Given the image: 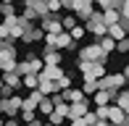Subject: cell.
Listing matches in <instances>:
<instances>
[{
    "instance_id": "12",
    "label": "cell",
    "mask_w": 129,
    "mask_h": 126,
    "mask_svg": "<svg viewBox=\"0 0 129 126\" xmlns=\"http://www.w3.org/2000/svg\"><path fill=\"white\" fill-rule=\"evenodd\" d=\"M40 39H45V32L40 29V26H32V29H26V32H24L21 42H40Z\"/></svg>"
},
{
    "instance_id": "23",
    "label": "cell",
    "mask_w": 129,
    "mask_h": 126,
    "mask_svg": "<svg viewBox=\"0 0 129 126\" xmlns=\"http://www.w3.org/2000/svg\"><path fill=\"white\" fill-rule=\"evenodd\" d=\"M63 32H71L74 29V26H79V19H77V16H74V13H69V16H63Z\"/></svg>"
},
{
    "instance_id": "34",
    "label": "cell",
    "mask_w": 129,
    "mask_h": 126,
    "mask_svg": "<svg viewBox=\"0 0 129 126\" xmlns=\"http://www.w3.org/2000/svg\"><path fill=\"white\" fill-rule=\"evenodd\" d=\"M116 50H119V53H129V37L121 39V42H116Z\"/></svg>"
},
{
    "instance_id": "38",
    "label": "cell",
    "mask_w": 129,
    "mask_h": 126,
    "mask_svg": "<svg viewBox=\"0 0 129 126\" xmlns=\"http://www.w3.org/2000/svg\"><path fill=\"white\" fill-rule=\"evenodd\" d=\"M3 126H21V123H19V121H16V118H8V121H5Z\"/></svg>"
},
{
    "instance_id": "8",
    "label": "cell",
    "mask_w": 129,
    "mask_h": 126,
    "mask_svg": "<svg viewBox=\"0 0 129 126\" xmlns=\"http://www.w3.org/2000/svg\"><path fill=\"white\" fill-rule=\"evenodd\" d=\"M116 95H119V92H111V89H98L92 105H116Z\"/></svg>"
},
{
    "instance_id": "27",
    "label": "cell",
    "mask_w": 129,
    "mask_h": 126,
    "mask_svg": "<svg viewBox=\"0 0 129 126\" xmlns=\"http://www.w3.org/2000/svg\"><path fill=\"white\" fill-rule=\"evenodd\" d=\"M0 16L3 19H11V16H16V8H13V3H0Z\"/></svg>"
},
{
    "instance_id": "7",
    "label": "cell",
    "mask_w": 129,
    "mask_h": 126,
    "mask_svg": "<svg viewBox=\"0 0 129 126\" xmlns=\"http://www.w3.org/2000/svg\"><path fill=\"white\" fill-rule=\"evenodd\" d=\"M74 16H77L79 21H90V16L95 13V0H74V11H71Z\"/></svg>"
},
{
    "instance_id": "16",
    "label": "cell",
    "mask_w": 129,
    "mask_h": 126,
    "mask_svg": "<svg viewBox=\"0 0 129 126\" xmlns=\"http://www.w3.org/2000/svg\"><path fill=\"white\" fill-rule=\"evenodd\" d=\"M3 84L5 87H11V89H19L21 87V76L16 71H8V74H3Z\"/></svg>"
},
{
    "instance_id": "36",
    "label": "cell",
    "mask_w": 129,
    "mask_h": 126,
    "mask_svg": "<svg viewBox=\"0 0 129 126\" xmlns=\"http://www.w3.org/2000/svg\"><path fill=\"white\" fill-rule=\"evenodd\" d=\"M119 11H121V19H126V21H129V0H124V3H121V8H119Z\"/></svg>"
},
{
    "instance_id": "22",
    "label": "cell",
    "mask_w": 129,
    "mask_h": 126,
    "mask_svg": "<svg viewBox=\"0 0 129 126\" xmlns=\"http://www.w3.org/2000/svg\"><path fill=\"white\" fill-rule=\"evenodd\" d=\"M98 89H100V87H98V79H92V76H84V84H82V92H84V95H95Z\"/></svg>"
},
{
    "instance_id": "15",
    "label": "cell",
    "mask_w": 129,
    "mask_h": 126,
    "mask_svg": "<svg viewBox=\"0 0 129 126\" xmlns=\"http://www.w3.org/2000/svg\"><path fill=\"white\" fill-rule=\"evenodd\" d=\"M103 21H105V26H113V24H119V21H121V11H119V8L103 11Z\"/></svg>"
},
{
    "instance_id": "6",
    "label": "cell",
    "mask_w": 129,
    "mask_h": 126,
    "mask_svg": "<svg viewBox=\"0 0 129 126\" xmlns=\"http://www.w3.org/2000/svg\"><path fill=\"white\" fill-rule=\"evenodd\" d=\"M40 29H42L45 34H63V21L58 19L55 13H48V16H42V19H40Z\"/></svg>"
},
{
    "instance_id": "28",
    "label": "cell",
    "mask_w": 129,
    "mask_h": 126,
    "mask_svg": "<svg viewBox=\"0 0 129 126\" xmlns=\"http://www.w3.org/2000/svg\"><path fill=\"white\" fill-rule=\"evenodd\" d=\"M19 116H21V121H24V123H32V121H37V110H26V108H24V110H21Z\"/></svg>"
},
{
    "instance_id": "40",
    "label": "cell",
    "mask_w": 129,
    "mask_h": 126,
    "mask_svg": "<svg viewBox=\"0 0 129 126\" xmlns=\"http://www.w3.org/2000/svg\"><path fill=\"white\" fill-rule=\"evenodd\" d=\"M121 74H124V76L129 79V63H126V66H124V71H121Z\"/></svg>"
},
{
    "instance_id": "17",
    "label": "cell",
    "mask_w": 129,
    "mask_h": 126,
    "mask_svg": "<svg viewBox=\"0 0 129 126\" xmlns=\"http://www.w3.org/2000/svg\"><path fill=\"white\" fill-rule=\"evenodd\" d=\"M124 118H126V113L121 110L119 105H111V113H108V121H111V123H113V126H121Z\"/></svg>"
},
{
    "instance_id": "49",
    "label": "cell",
    "mask_w": 129,
    "mask_h": 126,
    "mask_svg": "<svg viewBox=\"0 0 129 126\" xmlns=\"http://www.w3.org/2000/svg\"><path fill=\"white\" fill-rule=\"evenodd\" d=\"M0 21H3V16H0Z\"/></svg>"
},
{
    "instance_id": "19",
    "label": "cell",
    "mask_w": 129,
    "mask_h": 126,
    "mask_svg": "<svg viewBox=\"0 0 129 126\" xmlns=\"http://www.w3.org/2000/svg\"><path fill=\"white\" fill-rule=\"evenodd\" d=\"M21 87H26L29 92H32V89H40V76H37V74H26V76H21Z\"/></svg>"
},
{
    "instance_id": "21",
    "label": "cell",
    "mask_w": 129,
    "mask_h": 126,
    "mask_svg": "<svg viewBox=\"0 0 129 126\" xmlns=\"http://www.w3.org/2000/svg\"><path fill=\"white\" fill-rule=\"evenodd\" d=\"M116 105H119L121 110L129 116V89H121V92L116 95Z\"/></svg>"
},
{
    "instance_id": "33",
    "label": "cell",
    "mask_w": 129,
    "mask_h": 126,
    "mask_svg": "<svg viewBox=\"0 0 129 126\" xmlns=\"http://www.w3.org/2000/svg\"><path fill=\"white\" fill-rule=\"evenodd\" d=\"M45 50H55V34H45Z\"/></svg>"
},
{
    "instance_id": "14",
    "label": "cell",
    "mask_w": 129,
    "mask_h": 126,
    "mask_svg": "<svg viewBox=\"0 0 129 126\" xmlns=\"http://www.w3.org/2000/svg\"><path fill=\"white\" fill-rule=\"evenodd\" d=\"M40 76L50 79V82H58V79L63 76V68H61V66H45V68H42V74H40Z\"/></svg>"
},
{
    "instance_id": "44",
    "label": "cell",
    "mask_w": 129,
    "mask_h": 126,
    "mask_svg": "<svg viewBox=\"0 0 129 126\" xmlns=\"http://www.w3.org/2000/svg\"><path fill=\"white\" fill-rule=\"evenodd\" d=\"M3 87H5V84H3V79H0V92H3Z\"/></svg>"
},
{
    "instance_id": "2",
    "label": "cell",
    "mask_w": 129,
    "mask_h": 126,
    "mask_svg": "<svg viewBox=\"0 0 129 126\" xmlns=\"http://www.w3.org/2000/svg\"><path fill=\"white\" fill-rule=\"evenodd\" d=\"M24 108V100L19 95H11V97H0V116H8V118H16Z\"/></svg>"
},
{
    "instance_id": "11",
    "label": "cell",
    "mask_w": 129,
    "mask_h": 126,
    "mask_svg": "<svg viewBox=\"0 0 129 126\" xmlns=\"http://www.w3.org/2000/svg\"><path fill=\"white\" fill-rule=\"evenodd\" d=\"M108 37L116 39V42H121V39L129 37V29H126L124 24H113V26H108Z\"/></svg>"
},
{
    "instance_id": "48",
    "label": "cell",
    "mask_w": 129,
    "mask_h": 126,
    "mask_svg": "<svg viewBox=\"0 0 129 126\" xmlns=\"http://www.w3.org/2000/svg\"><path fill=\"white\" fill-rule=\"evenodd\" d=\"M0 79H3V71H0Z\"/></svg>"
},
{
    "instance_id": "24",
    "label": "cell",
    "mask_w": 129,
    "mask_h": 126,
    "mask_svg": "<svg viewBox=\"0 0 129 126\" xmlns=\"http://www.w3.org/2000/svg\"><path fill=\"white\" fill-rule=\"evenodd\" d=\"M55 87H58V92H66V89H71V74H63V76L55 82Z\"/></svg>"
},
{
    "instance_id": "10",
    "label": "cell",
    "mask_w": 129,
    "mask_h": 126,
    "mask_svg": "<svg viewBox=\"0 0 129 126\" xmlns=\"http://www.w3.org/2000/svg\"><path fill=\"white\" fill-rule=\"evenodd\" d=\"M90 113V102L82 100V102H71V110H69V121L71 118H84Z\"/></svg>"
},
{
    "instance_id": "42",
    "label": "cell",
    "mask_w": 129,
    "mask_h": 126,
    "mask_svg": "<svg viewBox=\"0 0 129 126\" xmlns=\"http://www.w3.org/2000/svg\"><path fill=\"white\" fill-rule=\"evenodd\" d=\"M26 126H42V123H40V121H32V123H26Z\"/></svg>"
},
{
    "instance_id": "13",
    "label": "cell",
    "mask_w": 129,
    "mask_h": 126,
    "mask_svg": "<svg viewBox=\"0 0 129 126\" xmlns=\"http://www.w3.org/2000/svg\"><path fill=\"white\" fill-rule=\"evenodd\" d=\"M42 60H45V66H61V50H45L42 53Z\"/></svg>"
},
{
    "instance_id": "37",
    "label": "cell",
    "mask_w": 129,
    "mask_h": 126,
    "mask_svg": "<svg viewBox=\"0 0 129 126\" xmlns=\"http://www.w3.org/2000/svg\"><path fill=\"white\" fill-rule=\"evenodd\" d=\"M69 126H87V121H84V118H71Z\"/></svg>"
},
{
    "instance_id": "46",
    "label": "cell",
    "mask_w": 129,
    "mask_h": 126,
    "mask_svg": "<svg viewBox=\"0 0 129 126\" xmlns=\"http://www.w3.org/2000/svg\"><path fill=\"white\" fill-rule=\"evenodd\" d=\"M21 3H24V5H26V3H29V0H21Z\"/></svg>"
},
{
    "instance_id": "9",
    "label": "cell",
    "mask_w": 129,
    "mask_h": 126,
    "mask_svg": "<svg viewBox=\"0 0 129 126\" xmlns=\"http://www.w3.org/2000/svg\"><path fill=\"white\" fill-rule=\"evenodd\" d=\"M55 50H77V39H74L69 32L58 34L55 37Z\"/></svg>"
},
{
    "instance_id": "5",
    "label": "cell",
    "mask_w": 129,
    "mask_h": 126,
    "mask_svg": "<svg viewBox=\"0 0 129 126\" xmlns=\"http://www.w3.org/2000/svg\"><path fill=\"white\" fill-rule=\"evenodd\" d=\"M79 71H82V76H92V79H103V76H108V71H105V63H100V60H95V63H90V60H79Z\"/></svg>"
},
{
    "instance_id": "26",
    "label": "cell",
    "mask_w": 129,
    "mask_h": 126,
    "mask_svg": "<svg viewBox=\"0 0 129 126\" xmlns=\"http://www.w3.org/2000/svg\"><path fill=\"white\" fill-rule=\"evenodd\" d=\"M37 110L42 113V116H50V113H53V100H50V97H42V102H40Z\"/></svg>"
},
{
    "instance_id": "20",
    "label": "cell",
    "mask_w": 129,
    "mask_h": 126,
    "mask_svg": "<svg viewBox=\"0 0 129 126\" xmlns=\"http://www.w3.org/2000/svg\"><path fill=\"white\" fill-rule=\"evenodd\" d=\"M21 21H29V24H37L40 26V13L32 8V5H24V13H21Z\"/></svg>"
},
{
    "instance_id": "3",
    "label": "cell",
    "mask_w": 129,
    "mask_h": 126,
    "mask_svg": "<svg viewBox=\"0 0 129 126\" xmlns=\"http://www.w3.org/2000/svg\"><path fill=\"white\" fill-rule=\"evenodd\" d=\"M84 29L90 32L92 37H98V39L108 37V26H105V21H103V11H95V13L90 16V21L84 24Z\"/></svg>"
},
{
    "instance_id": "31",
    "label": "cell",
    "mask_w": 129,
    "mask_h": 126,
    "mask_svg": "<svg viewBox=\"0 0 129 126\" xmlns=\"http://www.w3.org/2000/svg\"><path fill=\"white\" fill-rule=\"evenodd\" d=\"M63 5H61V0H48V13H58Z\"/></svg>"
},
{
    "instance_id": "35",
    "label": "cell",
    "mask_w": 129,
    "mask_h": 126,
    "mask_svg": "<svg viewBox=\"0 0 129 126\" xmlns=\"http://www.w3.org/2000/svg\"><path fill=\"white\" fill-rule=\"evenodd\" d=\"M8 42V29H5V24H0V47Z\"/></svg>"
},
{
    "instance_id": "43",
    "label": "cell",
    "mask_w": 129,
    "mask_h": 126,
    "mask_svg": "<svg viewBox=\"0 0 129 126\" xmlns=\"http://www.w3.org/2000/svg\"><path fill=\"white\" fill-rule=\"evenodd\" d=\"M0 3H8V5H11V3H16V0H0Z\"/></svg>"
},
{
    "instance_id": "1",
    "label": "cell",
    "mask_w": 129,
    "mask_h": 126,
    "mask_svg": "<svg viewBox=\"0 0 129 126\" xmlns=\"http://www.w3.org/2000/svg\"><path fill=\"white\" fill-rule=\"evenodd\" d=\"M0 71H3V74L16 71V45H13L11 37H8V42L0 47Z\"/></svg>"
},
{
    "instance_id": "4",
    "label": "cell",
    "mask_w": 129,
    "mask_h": 126,
    "mask_svg": "<svg viewBox=\"0 0 129 126\" xmlns=\"http://www.w3.org/2000/svg\"><path fill=\"white\" fill-rule=\"evenodd\" d=\"M105 58H108V55L103 53V47L98 42H90V45H84V47H79V60H90V63L100 60V63H105Z\"/></svg>"
},
{
    "instance_id": "45",
    "label": "cell",
    "mask_w": 129,
    "mask_h": 126,
    "mask_svg": "<svg viewBox=\"0 0 129 126\" xmlns=\"http://www.w3.org/2000/svg\"><path fill=\"white\" fill-rule=\"evenodd\" d=\"M0 126H3V116H0Z\"/></svg>"
},
{
    "instance_id": "32",
    "label": "cell",
    "mask_w": 129,
    "mask_h": 126,
    "mask_svg": "<svg viewBox=\"0 0 129 126\" xmlns=\"http://www.w3.org/2000/svg\"><path fill=\"white\" fill-rule=\"evenodd\" d=\"M69 34H71L74 39H82V37H84V34H87V29H84V26H74V29L69 32Z\"/></svg>"
},
{
    "instance_id": "41",
    "label": "cell",
    "mask_w": 129,
    "mask_h": 126,
    "mask_svg": "<svg viewBox=\"0 0 129 126\" xmlns=\"http://www.w3.org/2000/svg\"><path fill=\"white\" fill-rule=\"evenodd\" d=\"M121 126H129V116H126V118H124V121H121Z\"/></svg>"
},
{
    "instance_id": "39",
    "label": "cell",
    "mask_w": 129,
    "mask_h": 126,
    "mask_svg": "<svg viewBox=\"0 0 129 126\" xmlns=\"http://www.w3.org/2000/svg\"><path fill=\"white\" fill-rule=\"evenodd\" d=\"M95 126H113V123H111V121H98Z\"/></svg>"
},
{
    "instance_id": "25",
    "label": "cell",
    "mask_w": 129,
    "mask_h": 126,
    "mask_svg": "<svg viewBox=\"0 0 129 126\" xmlns=\"http://www.w3.org/2000/svg\"><path fill=\"white\" fill-rule=\"evenodd\" d=\"M98 45L103 47V53L108 55L111 50H116V39H111V37H103V39H98Z\"/></svg>"
},
{
    "instance_id": "29",
    "label": "cell",
    "mask_w": 129,
    "mask_h": 126,
    "mask_svg": "<svg viewBox=\"0 0 129 126\" xmlns=\"http://www.w3.org/2000/svg\"><path fill=\"white\" fill-rule=\"evenodd\" d=\"M95 5L100 11H111V8H119V5H116V0H95Z\"/></svg>"
},
{
    "instance_id": "18",
    "label": "cell",
    "mask_w": 129,
    "mask_h": 126,
    "mask_svg": "<svg viewBox=\"0 0 129 126\" xmlns=\"http://www.w3.org/2000/svg\"><path fill=\"white\" fill-rule=\"evenodd\" d=\"M61 95H63V100H66L69 105H71V102H82V100L87 97L82 89H66V92H61Z\"/></svg>"
},
{
    "instance_id": "47",
    "label": "cell",
    "mask_w": 129,
    "mask_h": 126,
    "mask_svg": "<svg viewBox=\"0 0 129 126\" xmlns=\"http://www.w3.org/2000/svg\"><path fill=\"white\" fill-rule=\"evenodd\" d=\"M42 126H53V123H42Z\"/></svg>"
},
{
    "instance_id": "30",
    "label": "cell",
    "mask_w": 129,
    "mask_h": 126,
    "mask_svg": "<svg viewBox=\"0 0 129 126\" xmlns=\"http://www.w3.org/2000/svg\"><path fill=\"white\" fill-rule=\"evenodd\" d=\"M63 121H66V118H63L61 113H50V116H48V123H53V126H61Z\"/></svg>"
}]
</instances>
